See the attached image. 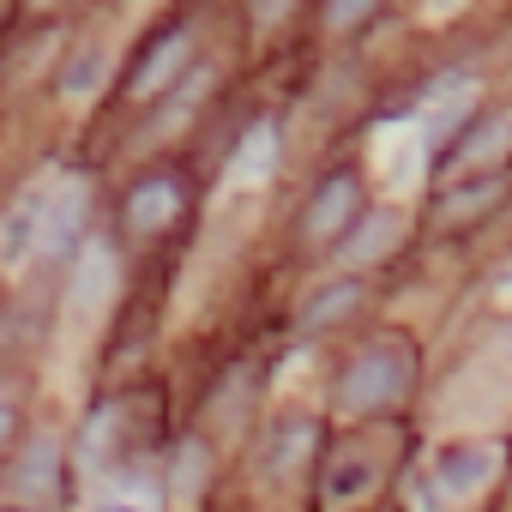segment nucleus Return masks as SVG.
I'll list each match as a JSON object with an SVG mask.
<instances>
[{
  "label": "nucleus",
  "instance_id": "1",
  "mask_svg": "<svg viewBox=\"0 0 512 512\" xmlns=\"http://www.w3.org/2000/svg\"><path fill=\"white\" fill-rule=\"evenodd\" d=\"M404 380H410L404 356H392V350H368V356L338 380V410H350V416H362V410H386V404L404 392Z\"/></svg>",
  "mask_w": 512,
  "mask_h": 512
},
{
  "label": "nucleus",
  "instance_id": "2",
  "mask_svg": "<svg viewBox=\"0 0 512 512\" xmlns=\"http://www.w3.org/2000/svg\"><path fill=\"white\" fill-rule=\"evenodd\" d=\"M175 217H181V181L145 175V181L127 193V223H133L139 235H157V229H169Z\"/></svg>",
  "mask_w": 512,
  "mask_h": 512
},
{
  "label": "nucleus",
  "instance_id": "3",
  "mask_svg": "<svg viewBox=\"0 0 512 512\" xmlns=\"http://www.w3.org/2000/svg\"><path fill=\"white\" fill-rule=\"evenodd\" d=\"M181 61H187V31H163V37L139 55V67H133V97H157V91L181 73Z\"/></svg>",
  "mask_w": 512,
  "mask_h": 512
},
{
  "label": "nucleus",
  "instance_id": "4",
  "mask_svg": "<svg viewBox=\"0 0 512 512\" xmlns=\"http://www.w3.org/2000/svg\"><path fill=\"white\" fill-rule=\"evenodd\" d=\"M488 470H494V452H488V446H458V452H446V464L434 470V494L458 500V494L482 488V482H488Z\"/></svg>",
  "mask_w": 512,
  "mask_h": 512
},
{
  "label": "nucleus",
  "instance_id": "5",
  "mask_svg": "<svg viewBox=\"0 0 512 512\" xmlns=\"http://www.w3.org/2000/svg\"><path fill=\"white\" fill-rule=\"evenodd\" d=\"M350 211H356V181H350V175L326 181L320 199L308 205V241H332V235L350 223Z\"/></svg>",
  "mask_w": 512,
  "mask_h": 512
},
{
  "label": "nucleus",
  "instance_id": "6",
  "mask_svg": "<svg viewBox=\"0 0 512 512\" xmlns=\"http://www.w3.org/2000/svg\"><path fill=\"white\" fill-rule=\"evenodd\" d=\"M79 217H85V193H79V187L61 193L55 205H43V223H49V229H37V247L49 253V260H61V253H67V241L79 235Z\"/></svg>",
  "mask_w": 512,
  "mask_h": 512
},
{
  "label": "nucleus",
  "instance_id": "7",
  "mask_svg": "<svg viewBox=\"0 0 512 512\" xmlns=\"http://www.w3.org/2000/svg\"><path fill=\"white\" fill-rule=\"evenodd\" d=\"M506 151H512V109H506V115H494V121H488V133H476V139L458 151V169H494Z\"/></svg>",
  "mask_w": 512,
  "mask_h": 512
},
{
  "label": "nucleus",
  "instance_id": "8",
  "mask_svg": "<svg viewBox=\"0 0 512 512\" xmlns=\"http://www.w3.org/2000/svg\"><path fill=\"white\" fill-rule=\"evenodd\" d=\"M19 464H25V470H19V494H25V500H55V482H49V476H55V440H37Z\"/></svg>",
  "mask_w": 512,
  "mask_h": 512
},
{
  "label": "nucleus",
  "instance_id": "9",
  "mask_svg": "<svg viewBox=\"0 0 512 512\" xmlns=\"http://www.w3.org/2000/svg\"><path fill=\"white\" fill-rule=\"evenodd\" d=\"M272 157H278V133L272 127H253L247 145L235 151V181H266L272 175Z\"/></svg>",
  "mask_w": 512,
  "mask_h": 512
},
{
  "label": "nucleus",
  "instance_id": "10",
  "mask_svg": "<svg viewBox=\"0 0 512 512\" xmlns=\"http://www.w3.org/2000/svg\"><path fill=\"white\" fill-rule=\"evenodd\" d=\"M464 109H470V91H446V97L428 109V121H422L416 133H422V139H446V133H452V121H458Z\"/></svg>",
  "mask_w": 512,
  "mask_h": 512
},
{
  "label": "nucleus",
  "instance_id": "11",
  "mask_svg": "<svg viewBox=\"0 0 512 512\" xmlns=\"http://www.w3.org/2000/svg\"><path fill=\"white\" fill-rule=\"evenodd\" d=\"M308 446H314V428H308V422H290V428H278V446H272V470H296Z\"/></svg>",
  "mask_w": 512,
  "mask_h": 512
},
{
  "label": "nucleus",
  "instance_id": "12",
  "mask_svg": "<svg viewBox=\"0 0 512 512\" xmlns=\"http://www.w3.org/2000/svg\"><path fill=\"white\" fill-rule=\"evenodd\" d=\"M43 205H49V199L37 193V199H25V205L13 211V229H7V253H19V247H31V241H37V229H43Z\"/></svg>",
  "mask_w": 512,
  "mask_h": 512
},
{
  "label": "nucleus",
  "instance_id": "13",
  "mask_svg": "<svg viewBox=\"0 0 512 512\" xmlns=\"http://www.w3.org/2000/svg\"><path fill=\"white\" fill-rule=\"evenodd\" d=\"M344 308H356V284H344V290H326L308 314H302V326H326L332 314H344Z\"/></svg>",
  "mask_w": 512,
  "mask_h": 512
},
{
  "label": "nucleus",
  "instance_id": "14",
  "mask_svg": "<svg viewBox=\"0 0 512 512\" xmlns=\"http://www.w3.org/2000/svg\"><path fill=\"white\" fill-rule=\"evenodd\" d=\"M374 7H380V0H326V19H332V31H350V25H362Z\"/></svg>",
  "mask_w": 512,
  "mask_h": 512
},
{
  "label": "nucleus",
  "instance_id": "15",
  "mask_svg": "<svg viewBox=\"0 0 512 512\" xmlns=\"http://www.w3.org/2000/svg\"><path fill=\"white\" fill-rule=\"evenodd\" d=\"M392 235H398V229H392V217H374V229H368V235H362V241L350 247V260H368V253L392 247Z\"/></svg>",
  "mask_w": 512,
  "mask_h": 512
},
{
  "label": "nucleus",
  "instance_id": "16",
  "mask_svg": "<svg viewBox=\"0 0 512 512\" xmlns=\"http://www.w3.org/2000/svg\"><path fill=\"white\" fill-rule=\"evenodd\" d=\"M13 416H19V410H13L7 398H0V446H7V440H13Z\"/></svg>",
  "mask_w": 512,
  "mask_h": 512
},
{
  "label": "nucleus",
  "instance_id": "17",
  "mask_svg": "<svg viewBox=\"0 0 512 512\" xmlns=\"http://www.w3.org/2000/svg\"><path fill=\"white\" fill-rule=\"evenodd\" d=\"M278 7H284V0H253V13H260V19H278Z\"/></svg>",
  "mask_w": 512,
  "mask_h": 512
},
{
  "label": "nucleus",
  "instance_id": "18",
  "mask_svg": "<svg viewBox=\"0 0 512 512\" xmlns=\"http://www.w3.org/2000/svg\"><path fill=\"white\" fill-rule=\"evenodd\" d=\"M25 7H31V13H43V7H55V0H25Z\"/></svg>",
  "mask_w": 512,
  "mask_h": 512
},
{
  "label": "nucleus",
  "instance_id": "19",
  "mask_svg": "<svg viewBox=\"0 0 512 512\" xmlns=\"http://www.w3.org/2000/svg\"><path fill=\"white\" fill-rule=\"evenodd\" d=\"M428 7H440V13H446V7H458V0H428Z\"/></svg>",
  "mask_w": 512,
  "mask_h": 512
}]
</instances>
